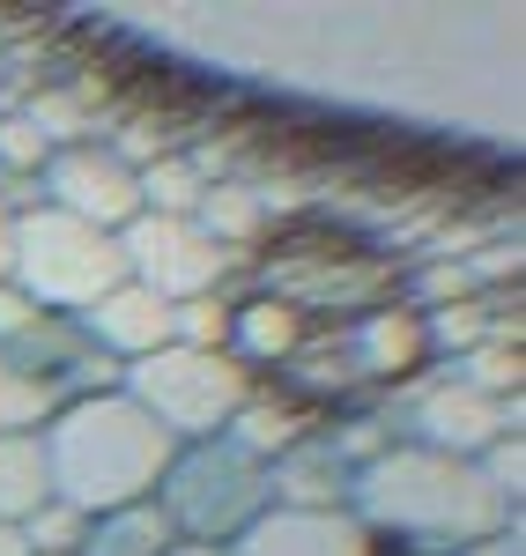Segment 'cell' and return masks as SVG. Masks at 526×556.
<instances>
[{
  "mask_svg": "<svg viewBox=\"0 0 526 556\" xmlns=\"http://www.w3.org/2000/svg\"><path fill=\"white\" fill-rule=\"evenodd\" d=\"M475 468H483V482L497 490V505H512V513H519V497H526V453H519V438L483 445V453H475Z\"/></svg>",
  "mask_w": 526,
  "mask_h": 556,
  "instance_id": "22",
  "label": "cell"
},
{
  "mask_svg": "<svg viewBox=\"0 0 526 556\" xmlns=\"http://www.w3.org/2000/svg\"><path fill=\"white\" fill-rule=\"evenodd\" d=\"M82 534H89V519L75 513V505H44V513L23 519V542H30V556H82Z\"/></svg>",
  "mask_w": 526,
  "mask_h": 556,
  "instance_id": "21",
  "label": "cell"
},
{
  "mask_svg": "<svg viewBox=\"0 0 526 556\" xmlns=\"http://www.w3.org/2000/svg\"><path fill=\"white\" fill-rule=\"evenodd\" d=\"M305 342H311V312L297 298H245V304H230L222 356H238L253 379H260V371H274V364L290 371Z\"/></svg>",
  "mask_w": 526,
  "mask_h": 556,
  "instance_id": "14",
  "label": "cell"
},
{
  "mask_svg": "<svg viewBox=\"0 0 526 556\" xmlns=\"http://www.w3.org/2000/svg\"><path fill=\"white\" fill-rule=\"evenodd\" d=\"M201 193H208V172L185 149H156L141 164V215H193Z\"/></svg>",
  "mask_w": 526,
  "mask_h": 556,
  "instance_id": "18",
  "label": "cell"
},
{
  "mask_svg": "<svg viewBox=\"0 0 526 556\" xmlns=\"http://www.w3.org/2000/svg\"><path fill=\"white\" fill-rule=\"evenodd\" d=\"M104 386H119V371L82 342L75 319H52L0 282V430H44Z\"/></svg>",
  "mask_w": 526,
  "mask_h": 556,
  "instance_id": "3",
  "label": "cell"
},
{
  "mask_svg": "<svg viewBox=\"0 0 526 556\" xmlns=\"http://www.w3.org/2000/svg\"><path fill=\"white\" fill-rule=\"evenodd\" d=\"M52 505V453L44 430H0V519L23 527L30 513Z\"/></svg>",
  "mask_w": 526,
  "mask_h": 556,
  "instance_id": "15",
  "label": "cell"
},
{
  "mask_svg": "<svg viewBox=\"0 0 526 556\" xmlns=\"http://www.w3.org/2000/svg\"><path fill=\"white\" fill-rule=\"evenodd\" d=\"M519 275V245H497V253H475V260H452L445 275H423V312L431 304H467L483 290H504Z\"/></svg>",
  "mask_w": 526,
  "mask_h": 556,
  "instance_id": "19",
  "label": "cell"
},
{
  "mask_svg": "<svg viewBox=\"0 0 526 556\" xmlns=\"http://www.w3.org/2000/svg\"><path fill=\"white\" fill-rule=\"evenodd\" d=\"M386 430L408 438V445L475 460L497 438H519V401H497V393H467V386H452V379H431V386H415V393L400 401V416H386Z\"/></svg>",
  "mask_w": 526,
  "mask_h": 556,
  "instance_id": "9",
  "label": "cell"
},
{
  "mask_svg": "<svg viewBox=\"0 0 526 556\" xmlns=\"http://www.w3.org/2000/svg\"><path fill=\"white\" fill-rule=\"evenodd\" d=\"M356 527L379 542V556H452L489 527H512V505H497L475 460L431 453V445H379L349 482Z\"/></svg>",
  "mask_w": 526,
  "mask_h": 556,
  "instance_id": "1",
  "label": "cell"
},
{
  "mask_svg": "<svg viewBox=\"0 0 526 556\" xmlns=\"http://www.w3.org/2000/svg\"><path fill=\"white\" fill-rule=\"evenodd\" d=\"M171 549H178V527L156 497L112 505V513L89 519V534H82V556H171Z\"/></svg>",
  "mask_w": 526,
  "mask_h": 556,
  "instance_id": "16",
  "label": "cell"
},
{
  "mask_svg": "<svg viewBox=\"0 0 526 556\" xmlns=\"http://www.w3.org/2000/svg\"><path fill=\"white\" fill-rule=\"evenodd\" d=\"M119 393H127L133 408H149V424L164 430L171 445H201V438H222V430L238 424V408L260 393V379L238 364V356H222V349H156V356H141L119 371Z\"/></svg>",
  "mask_w": 526,
  "mask_h": 556,
  "instance_id": "5",
  "label": "cell"
},
{
  "mask_svg": "<svg viewBox=\"0 0 526 556\" xmlns=\"http://www.w3.org/2000/svg\"><path fill=\"white\" fill-rule=\"evenodd\" d=\"M44 453H52V497L97 519L112 505L156 497L178 445L149 424V408H133L119 386H104V393H82L75 408H60L44 424Z\"/></svg>",
  "mask_w": 526,
  "mask_h": 556,
  "instance_id": "2",
  "label": "cell"
},
{
  "mask_svg": "<svg viewBox=\"0 0 526 556\" xmlns=\"http://www.w3.org/2000/svg\"><path fill=\"white\" fill-rule=\"evenodd\" d=\"M30 208H60L119 238L141 215V164L119 141H52V156L38 164V201Z\"/></svg>",
  "mask_w": 526,
  "mask_h": 556,
  "instance_id": "7",
  "label": "cell"
},
{
  "mask_svg": "<svg viewBox=\"0 0 526 556\" xmlns=\"http://www.w3.org/2000/svg\"><path fill=\"white\" fill-rule=\"evenodd\" d=\"M8 260H15V208H8V193H0V282H8Z\"/></svg>",
  "mask_w": 526,
  "mask_h": 556,
  "instance_id": "25",
  "label": "cell"
},
{
  "mask_svg": "<svg viewBox=\"0 0 526 556\" xmlns=\"http://www.w3.org/2000/svg\"><path fill=\"white\" fill-rule=\"evenodd\" d=\"M311 430V416H297V408H282V401H267V393H253L245 408H238V424H230V438L245 445V453H260V460H274V453H290L297 438Z\"/></svg>",
  "mask_w": 526,
  "mask_h": 556,
  "instance_id": "20",
  "label": "cell"
},
{
  "mask_svg": "<svg viewBox=\"0 0 526 556\" xmlns=\"http://www.w3.org/2000/svg\"><path fill=\"white\" fill-rule=\"evenodd\" d=\"M75 327H82V342L112 371H127V364H141V356L178 342V304H164L156 290H141V282H119V290H104V298L89 304V312H75Z\"/></svg>",
  "mask_w": 526,
  "mask_h": 556,
  "instance_id": "11",
  "label": "cell"
},
{
  "mask_svg": "<svg viewBox=\"0 0 526 556\" xmlns=\"http://www.w3.org/2000/svg\"><path fill=\"white\" fill-rule=\"evenodd\" d=\"M119 282H127V253L112 230L75 223L60 208H15V260H8L15 298H30L52 319H75Z\"/></svg>",
  "mask_w": 526,
  "mask_h": 556,
  "instance_id": "4",
  "label": "cell"
},
{
  "mask_svg": "<svg viewBox=\"0 0 526 556\" xmlns=\"http://www.w3.org/2000/svg\"><path fill=\"white\" fill-rule=\"evenodd\" d=\"M119 253H127V282L156 290L164 304H193L222 290V245L193 223V215H133L119 230Z\"/></svg>",
  "mask_w": 526,
  "mask_h": 556,
  "instance_id": "8",
  "label": "cell"
},
{
  "mask_svg": "<svg viewBox=\"0 0 526 556\" xmlns=\"http://www.w3.org/2000/svg\"><path fill=\"white\" fill-rule=\"evenodd\" d=\"M0 556H30V542H23V527H8V519H0Z\"/></svg>",
  "mask_w": 526,
  "mask_h": 556,
  "instance_id": "26",
  "label": "cell"
},
{
  "mask_svg": "<svg viewBox=\"0 0 526 556\" xmlns=\"http://www.w3.org/2000/svg\"><path fill=\"white\" fill-rule=\"evenodd\" d=\"M326 356L356 386H394V379L431 364V334H423V312L415 304H400V312L394 304H371V312H356L349 327L326 334Z\"/></svg>",
  "mask_w": 526,
  "mask_h": 556,
  "instance_id": "10",
  "label": "cell"
},
{
  "mask_svg": "<svg viewBox=\"0 0 526 556\" xmlns=\"http://www.w3.org/2000/svg\"><path fill=\"white\" fill-rule=\"evenodd\" d=\"M193 223H201V230L216 238L222 253H238V245H253L267 223H274V208H267L260 186H245V178H208V193H201Z\"/></svg>",
  "mask_w": 526,
  "mask_h": 556,
  "instance_id": "17",
  "label": "cell"
},
{
  "mask_svg": "<svg viewBox=\"0 0 526 556\" xmlns=\"http://www.w3.org/2000/svg\"><path fill=\"white\" fill-rule=\"evenodd\" d=\"M267 482H274V505H297V513H349L356 460L342 453L334 430H305L290 453L267 460Z\"/></svg>",
  "mask_w": 526,
  "mask_h": 556,
  "instance_id": "13",
  "label": "cell"
},
{
  "mask_svg": "<svg viewBox=\"0 0 526 556\" xmlns=\"http://www.w3.org/2000/svg\"><path fill=\"white\" fill-rule=\"evenodd\" d=\"M230 556H379V542L356 527V513H297V505H267Z\"/></svg>",
  "mask_w": 526,
  "mask_h": 556,
  "instance_id": "12",
  "label": "cell"
},
{
  "mask_svg": "<svg viewBox=\"0 0 526 556\" xmlns=\"http://www.w3.org/2000/svg\"><path fill=\"white\" fill-rule=\"evenodd\" d=\"M222 327H230V298H193V304H178V342L185 349H222Z\"/></svg>",
  "mask_w": 526,
  "mask_h": 556,
  "instance_id": "23",
  "label": "cell"
},
{
  "mask_svg": "<svg viewBox=\"0 0 526 556\" xmlns=\"http://www.w3.org/2000/svg\"><path fill=\"white\" fill-rule=\"evenodd\" d=\"M171 556H230V549H216V542H178Z\"/></svg>",
  "mask_w": 526,
  "mask_h": 556,
  "instance_id": "27",
  "label": "cell"
},
{
  "mask_svg": "<svg viewBox=\"0 0 526 556\" xmlns=\"http://www.w3.org/2000/svg\"><path fill=\"white\" fill-rule=\"evenodd\" d=\"M156 505L171 513L178 542H216V549H230L274 505V482H267L260 453H245L222 430V438H201V445H178L164 482H156Z\"/></svg>",
  "mask_w": 526,
  "mask_h": 556,
  "instance_id": "6",
  "label": "cell"
},
{
  "mask_svg": "<svg viewBox=\"0 0 526 556\" xmlns=\"http://www.w3.org/2000/svg\"><path fill=\"white\" fill-rule=\"evenodd\" d=\"M452 556H526V534H519V519H512V527H489V534H475L467 549H452Z\"/></svg>",
  "mask_w": 526,
  "mask_h": 556,
  "instance_id": "24",
  "label": "cell"
}]
</instances>
